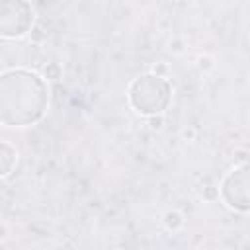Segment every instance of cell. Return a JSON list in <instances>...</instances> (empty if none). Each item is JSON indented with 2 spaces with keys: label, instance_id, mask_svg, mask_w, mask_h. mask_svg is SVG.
<instances>
[{
  "label": "cell",
  "instance_id": "cell-1",
  "mask_svg": "<svg viewBox=\"0 0 250 250\" xmlns=\"http://www.w3.org/2000/svg\"><path fill=\"white\" fill-rule=\"evenodd\" d=\"M2 123L25 127L41 119L49 96L43 78L29 70H6L2 74Z\"/></svg>",
  "mask_w": 250,
  "mask_h": 250
},
{
  "label": "cell",
  "instance_id": "cell-2",
  "mask_svg": "<svg viewBox=\"0 0 250 250\" xmlns=\"http://www.w3.org/2000/svg\"><path fill=\"white\" fill-rule=\"evenodd\" d=\"M170 84L160 76H141L129 88V100L139 113L152 115L166 109L170 102Z\"/></svg>",
  "mask_w": 250,
  "mask_h": 250
},
{
  "label": "cell",
  "instance_id": "cell-3",
  "mask_svg": "<svg viewBox=\"0 0 250 250\" xmlns=\"http://www.w3.org/2000/svg\"><path fill=\"white\" fill-rule=\"evenodd\" d=\"M223 197L229 207L250 211V164L232 170L223 182Z\"/></svg>",
  "mask_w": 250,
  "mask_h": 250
},
{
  "label": "cell",
  "instance_id": "cell-4",
  "mask_svg": "<svg viewBox=\"0 0 250 250\" xmlns=\"http://www.w3.org/2000/svg\"><path fill=\"white\" fill-rule=\"evenodd\" d=\"M33 21V10L23 2H4L0 16V33L4 37L23 35Z\"/></svg>",
  "mask_w": 250,
  "mask_h": 250
}]
</instances>
